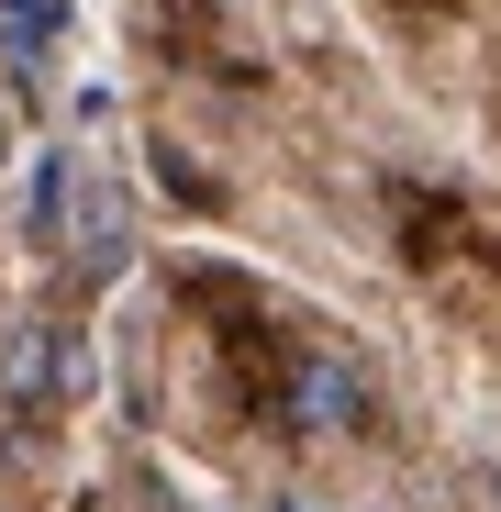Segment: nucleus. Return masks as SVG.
<instances>
[{"mask_svg":"<svg viewBox=\"0 0 501 512\" xmlns=\"http://www.w3.org/2000/svg\"><path fill=\"white\" fill-rule=\"evenodd\" d=\"M0 156H12V123H0Z\"/></svg>","mask_w":501,"mask_h":512,"instance_id":"4","label":"nucleus"},{"mask_svg":"<svg viewBox=\"0 0 501 512\" xmlns=\"http://www.w3.org/2000/svg\"><path fill=\"white\" fill-rule=\"evenodd\" d=\"M78 256H90V268H112V256H123V201H112V179H78Z\"/></svg>","mask_w":501,"mask_h":512,"instance_id":"3","label":"nucleus"},{"mask_svg":"<svg viewBox=\"0 0 501 512\" xmlns=\"http://www.w3.org/2000/svg\"><path fill=\"white\" fill-rule=\"evenodd\" d=\"M67 368H78L67 323H0V412H34Z\"/></svg>","mask_w":501,"mask_h":512,"instance_id":"2","label":"nucleus"},{"mask_svg":"<svg viewBox=\"0 0 501 512\" xmlns=\"http://www.w3.org/2000/svg\"><path fill=\"white\" fill-rule=\"evenodd\" d=\"M290 423H301V435H357V423H368V379L346 368V357H290Z\"/></svg>","mask_w":501,"mask_h":512,"instance_id":"1","label":"nucleus"}]
</instances>
